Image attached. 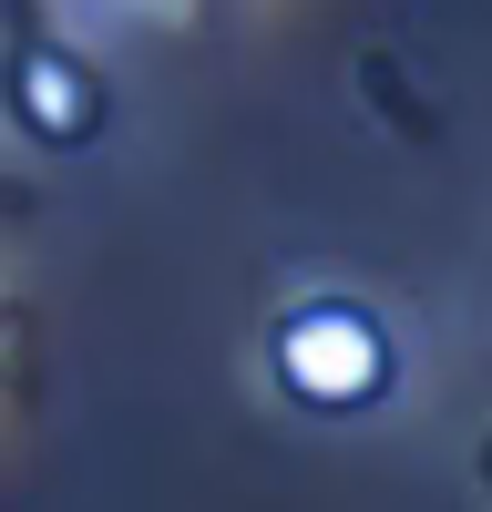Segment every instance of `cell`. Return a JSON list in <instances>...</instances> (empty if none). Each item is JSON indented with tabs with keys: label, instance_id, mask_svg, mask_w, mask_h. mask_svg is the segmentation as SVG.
<instances>
[{
	"label": "cell",
	"instance_id": "1",
	"mask_svg": "<svg viewBox=\"0 0 492 512\" xmlns=\"http://www.w3.org/2000/svg\"><path fill=\"white\" fill-rule=\"evenodd\" d=\"M267 379H277L298 410L349 420V410H369V400L400 379V338L380 328V308H369V297L308 287L298 308H277V328H267Z\"/></svg>",
	"mask_w": 492,
	"mask_h": 512
},
{
	"label": "cell",
	"instance_id": "2",
	"mask_svg": "<svg viewBox=\"0 0 492 512\" xmlns=\"http://www.w3.org/2000/svg\"><path fill=\"white\" fill-rule=\"evenodd\" d=\"M52 11H62L72 31H93V21H185L195 0H52Z\"/></svg>",
	"mask_w": 492,
	"mask_h": 512
}]
</instances>
